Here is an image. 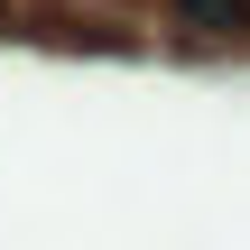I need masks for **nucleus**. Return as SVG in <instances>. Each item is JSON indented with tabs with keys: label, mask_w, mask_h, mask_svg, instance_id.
<instances>
[{
	"label": "nucleus",
	"mask_w": 250,
	"mask_h": 250,
	"mask_svg": "<svg viewBox=\"0 0 250 250\" xmlns=\"http://www.w3.org/2000/svg\"><path fill=\"white\" fill-rule=\"evenodd\" d=\"M186 37H250V0H167Z\"/></svg>",
	"instance_id": "nucleus-1"
}]
</instances>
